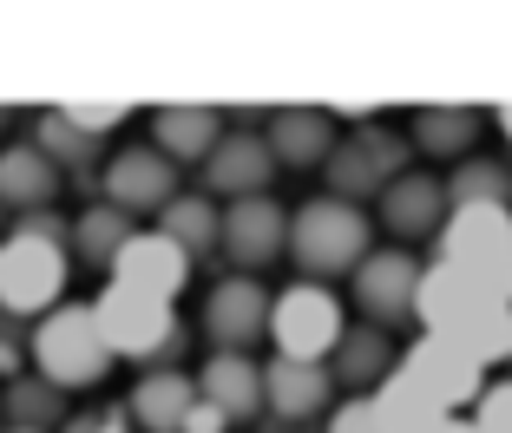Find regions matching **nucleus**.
<instances>
[{"mask_svg":"<svg viewBox=\"0 0 512 433\" xmlns=\"http://www.w3.org/2000/svg\"><path fill=\"white\" fill-rule=\"evenodd\" d=\"M66 276H73V243L14 230L0 250V309L20 315V322H40L66 302Z\"/></svg>","mask_w":512,"mask_h":433,"instance_id":"obj_5","label":"nucleus"},{"mask_svg":"<svg viewBox=\"0 0 512 433\" xmlns=\"http://www.w3.org/2000/svg\"><path fill=\"white\" fill-rule=\"evenodd\" d=\"M20 237H53V243H73V217H60V210H33V217H14Z\"/></svg>","mask_w":512,"mask_h":433,"instance_id":"obj_36","label":"nucleus"},{"mask_svg":"<svg viewBox=\"0 0 512 433\" xmlns=\"http://www.w3.org/2000/svg\"><path fill=\"white\" fill-rule=\"evenodd\" d=\"M473 427H480V433H512V374H506V381H493V388L480 394V407H473Z\"/></svg>","mask_w":512,"mask_h":433,"instance_id":"obj_34","label":"nucleus"},{"mask_svg":"<svg viewBox=\"0 0 512 433\" xmlns=\"http://www.w3.org/2000/svg\"><path fill=\"white\" fill-rule=\"evenodd\" d=\"M230 138V112L217 105H158L151 112V145L171 165H211V151Z\"/></svg>","mask_w":512,"mask_h":433,"instance_id":"obj_21","label":"nucleus"},{"mask_svg":"<svg viewBox=\"0 0 512 433\" xmlns=\"http://www.w3.org/2000/svg\"><path fill=\"white\" fill-rule=\"evenodd\" d=\"M99 433H138V420H132V407H99Z\"/></svg>","mask_w":512,"mask_h":433,"instance_id":"obj_38","label":"nucleus"},{"mask_svg":"<svg viewBox=\"0 0 512 433\" xmlns=\"http://www.w3.org/2000/svg\"><path fill=\"white\" fill-rule=\"evenodd\" d=\"M112 342L99 329V309L92 302H60L53 315L33 322V374H46L60 394H86L112 374Z\"/></svg>","mask_w":512,"mask_h":433,"instance_id":"obj_2","label":"nucleus"},{"mask_svg":"<svg viewBox=\"0 0 512 433\" xmlns=\"http://www.w3.org/2000/svg\"><path fill=\"white\" fill-rule=\"evenodd\" d=\"M414 138L407 132H394L388 119H375V125H355V132H342V145H335V158L322 165V191L329 197H342V204H381V197L394 191V184L414 171Z\"/></svg>","mask_w":512,"mask_h":433,"instance_id":"obj_4","label":"nucleus"},{"mask_svg":"<svg viewBox=\"0 0 512 433\" xmlns=\"http://www.w3.org/2000/svg\"><path fill=\"white\" fill-rule=\"evenodd\" d=\"M33 145L53 158V165L66 171V178L79 184V191H92L99 197V171H106V138H92V132H79L73 119H66L60 105H46L40 119H33Z\"/></svg>","mask_w":512,"mask_h":433,"instance_id":"obj_24","label":"nucleus"},{"mask_svg":"<svg viewBox=\"0 0 512 433\" xmlns=\"http://www.w3.org/2000/svg\"><path fill=\"white\" fill-rule=\"evenodd\" d=\"M60 433H99V407H86V414H73Z\"/></svg>","mask_w":512,"mask_h":433,"instance_id":"obj_39","label":"nucleus"},{"mask_svg":"<svg viewBox=\"0 0 512 433\" xmlns=\"http://www.w3.org/2000/svg\"><path fill=\"white\" fill-rule=\"evenodd\" d=\"M447 197H453V210H473V204L512 210V165H506V158H480V151H473L467 165H453Z\"/></svg>","mask_w":512,"mask_h":433,"instance_id":"obj_30","label":"nucleus"},{"mask_svg":"<svg viewBox=\"0 0 512 433\" xmlns=\"http://www.w3.org/2000/svg\"><path fill=\"white\" fill-rule=\"evenodd\" d=\"M368 256H375V217L362 204H342L329 191L296 204V217H289V263L302 269V283L355 276Z\"/></svg>","mask_w":512,"mask_h":433,"instance_id":"obj_1","label":"nucleus"},{"mask_svg":"<svg viewBox=\"0 0 512 433\" xmlns=\"http://www.w3.org/2000/svg\"><path fill=\"white\" fill-rule=\"evenodd\" d=\"M270 151L283 171H322L342 145V125H335L329 105H276L270 112Z\"/></svg>","mask_w":512,"mask_h":433,"instance_id":"obj_16","label":"nucleus"},{"mask_svg":"<svg viewBox=\"0 0 512 433\" xmlns=\"http://www.w3.org/2000/svg\"><path fill=\"white\" fill-rule=\"evenodd\" d=\"M7 125H14V105H0V132H7Z\"/></svg>","mask_w":512,"mask_h":433,"instance_id":"obj_42","label":"nucleus"},{"mask_svg":"<svg viewBox=\"0 0 512 433\" xmlns=\"http://www.w3.org/2000/svg\"><path fill=\"white\" fill-rule=\"evenodd\" d=\"M158 230L171 243H184L191 263H217L224 256V210H217L211 191H178L165 204V217H158Z\"/></svg>","mask_w":512,"mask_h":433,"instance_id":"obj_26","label":"nucleus"},{"mask_svg":"<svg viewBox=\"0 0 512 433\" xmlns=\"http://www.w3.org/2000/svg\"><path fill=\"white\" fill-rule=\"evenodd\" d=\"M486 125H493V112H480V105H421V112L407 119V138H414V151H421V158L467 165Z\"/></svg>","mask_w":512,"mask_h":433,"instance_id":"obj_23","label":"nucleus"},{"mask_svg":"<svg viewBox=\"0 0 512 433\" xmlns=\"http://www.w3.org/2000/svg\"><path fill=\"white\" fill-rule=\"evenodd\" d=\"M138 237V217H125L119 204H106V197H92L86 210L73 217V256L86 269H119V256H125V243Z\"/></svg>","mask_w":512,"mask_h":433,"instance_id":"obj_27","label":"nucleus"},{"mask_svg":"<svg viewBox=\"0 0 512 433\" xmlns=\"http://www.w3.org/2000/svg\"><path fill=\"white\" fill-rule=\"evenodd\" d=\"M322 433H381L375 394H342V401H335V414L322 420Z\"/></svg>","mask_w":512,"mask_h":433,"instance_id":"obj_33","label":"nucleus"},{"mask_svg":"<svg viewBox=\"0 0 512 433\" xmlns=\"http://www.w3.org/2000/svg\"><path fill=\"white\" fill-rule=\"evenodd\" d=\"M486 302H499V296L473 276V269L434 256L427 276H421V309H414V322H421V335H447V329H460L467 315H480Z\"/></svg>","mask_w":512,"mask_h":433,"instance_id":"obj_18","label":"nucleus"},{"mask_svg":"<svg viewBox=\"0 0 512 433\" xmlns=\"http://www.w3.org/2000/svg\"><path fill=\"white\" fill-rule=\"evenodd\" d=\"M375 217H381V230L401 237V243H427V237L440 243V230H447V217H453L447 178H434V171H407V178L375 204Z\"/></svg>","mask_w":512,"mask_h":433,"instance_id":"obj_14","label":"nucleus"},{"mask_svg":"<svg viewBox=\"0 0 512 433\" xmlns=\"http://www.w3.org/2000/svg\"><path fill=\"white\" fill-rule=\"evenodd\" d=\"M92 309H99V329H106V342H112V355L119 361H138V368H171V361L184 355V322H178V302H158V296H145V289H132V283H119L112 276L99 296H92Z\"/></svg>","mask_w":512,"mask_h":433,"instance_id":"obj_3","label":"nucleus"},{"mask_svg":"<svg viewBox=\"0 0 512 433\" xmlns=\"http://www.w3.org/2000/svg\"><path fill=\"white\" fill-rule=\"evenodd\" d=\"M283 433H309V427H283Z\"/></svg>","mask_w":512,"mask_h":433,"instance_id":"obj_44","label":"nucleus"},{"mask_svg":"<svg viewBox=\"0 0 512 433\" xmlns=\"http://www.w3.org/2000/svg\"><path fill=\"white\" fill-rule=\"evenodd\" d=\"M197 401H204V388H197V374H178V368H151L138 374V388L125 394V407H132L138 433H184L197 414Z\"/></svg>","mask_w":512,"mask_h":433,"instance_id":"obj_22","label":"nucleus"},{"mask_svg":"<svg viewBox=\"0 0 512 433\" xmlns=\"http://www.w3.org/2000/svg\"><path fill=\"white\" fill-rule=\"evenodd\" d=\"M289 217L276 197H243V204H224V263L237 276H256L270 269L276 256H289Z\"/></svg>","mask_w":512,"mask_h":433,"instance_id":"obj_12","label":"nucleus"},{"mask_svg":"<svg viewBox=\"0 0 512 433\" xmlns=\"http://www.w3.org/2000/svg\"><path fill=\"white\" fill-rule=\"evenodd\" d=\"M119 283H132V289H145V296H158V302H178L184 289H191V276H197V263L184 256V243H171L165 230H138L132 243H125V256H119V269H112Z\"/></svg>","mask_w":512,"mask_h":433,"instance_id":"obj_17","label":"nucleus"},{"mask_svg":"<svg viewBox=\"0 0 512 433\" xmlns=\"http://www.w3.org/2000/svg\"><path fill=\"white\" fill-rule=\"evenodd\" d=\"M276 151L263 132H230L224 145L211 151V165H204V191L217 197V204H243V197H270L276 184Z\"/></svg>","mask_w":512,"mask_h":433,"instance_id":"obj_13","label":"nucleus"},{"mask_svg":"<svg viewBox=\"0 0 512 433\" xmlns=\"http://www.w3.org/2000/svg\"><path fill=\"white\" fill-rule=\"evenodd\" d=\"M60 112L79 125V132H92V138H112L125 119H132V105H125V99H66Z\"/></svg>","mask_w":512,"mask_h":433,"instance_id":"obj_32","label":"nucleus"},{"mask_svg":"<svg viewBox=\"0 0 512 433\" xmlns=\"http://www.w3.org/2000/svg\"><path fill=\"white\" fill-rule=\"evenodd\" d=\"M99 197L119 204L125 217H165V204L178 197V165H171L165 151L151 145H119L99 171Z\"/></svg>","mask_w":512,"mask_h":433,"instance_id":"obj_9","label":"nucleus"},{"mask_svg":"<svg viewBox=\"0 0 512 433\" xmlns=\"http://www.w3.org/2000/svg\"><path fill=\"white\" fill-rule=\"evenodd\" d=\"M434 433H480V427H473V420H460V414H447V420H440Z\"/></svg>","mask_w":512,"mask_h":433,"instance_id":"obj_40","label":"nucleus"},{"mask_svg":"<svg viewBox=\"0 0 512 433\" xmlns=\"http://www.w3.org/2000/svg\"><path fill=\"white\" fill-rule=\"evenodd\" d=\"M329 374H335V388H348V394H375L381 381H394V374H401V355H394L388 329L355 322V329L342 335V348L329 355Z\"/></svg>","mask_w":512,"mask_h":433,"instance_id":"obj_25","label":"nucleus"},{"mask_svg":"<svg viewBox=\"0 0 512 433\" xmlns=\"http://www.w3.org/2000/svg\"><path fill=\"white\" fill-rule=\"evenodd\" d=\"M197 388L204 401L224 407L230 420H270V388H263V361L256 355H230V348H211V361L197 368Z\"/></svg>","mask_w":512,"mask_h":433,"instance_id":"obj_20","label":"nucleus"},{"mask_svg":"<svg viewBox=\"0 0 512 433\" xmlns=\"http://www.w3.org/2000/svg\"><path fill=\"white\" fill-rule=\"evenodd\" d=\"M0 250H7V243H0Z\"/></svg>","mask_w":512,"mask_h":433,"instance_id":"obj_46","label":"nucleus"},{"mask_svg":"<svg viewBox=\"0 0 512 433\" xmlns=\"http://www.w3.org/2000/svg\"><path fill=\"white\" fill-rule=\"evenodd\" d=\"M355 329L342 309V296L322 283H289L276 289V322H270V342L276 355L289 361H329L335 348H342V335Z\"/></svg>","mask_w":512,"mask_h":433,"instance_id":"obj_6","label":"nucleus"},{"mask_svg":"<svg viewBox=\"0 0 512 433\" xmlns=\"http://www.w3.org/2000/svg\"><path fill=\"white\" fill-rule=\"evenodd\" d=\"M434 250H440V263L473 269L499 302H512V210H499V204L453 210Z\"/></svg>","mask_w":512,"mask_h":433,"instance_id":"obj_7","label":"nucleus"},{"mask_svg":"<svg viewBox=\"0 0 512 433\" xmlns=\"http://www.w3.org/2000/svg\"><path fill=\"white\" fill-rule=\"evenodd\" d=\"M66 394L46 381V374H14L7 381V427H27V433H60L66 427Z\"/></svg>","mask_w":512,"mask_h":433,"instance_id":"obj_29","label":"nucleus"},{"mask_svg":"<svg viewBox=\"0 0 512 433\" xmlns=\"http://www.w3.org/2000/svg\"><path fill=\"white\" fill-rule=\"evenodd\" d=\"M493 125L506 132V145H512V105H499V112H493Z\"/></svg>","mask_w":512,"mask_h":433,"instance_id":"obj_41","label":"nucleus"},{"mask_svg":"<svg viewBox=\"0 0 512 433\" xmlns=\"http://www.w3.org/2000/svg\"><path fill=\"white\" fill-rule=\"evenodd\" d=\"M401 368L421 381L427 394H434L447 414H460V407H480V394L493 388L486 381V368L467 355V348L453 342V335H421V342H407V355H401Z\"/></svg>","mask_w":512,"mask_h":433,"instance_id":"obj_11","label":"nucleus"},{"mask_svg":"<svg viewBox=\"0 0 512 433\" xmlns=\"http://www.w3.org/2000/svg\"><path fill=\"white\" fill-rule=\"evenodd\" d=\"M0 433H7V394H0Z\"/></svg>","mask_w":512,"mask_h":433,"instance_id":"obj_43","label":"nucleus"},{"mask_svg":"<svg viewBox=\"0 0 512 433\" xmlns=\"http://www.w3.org/2000/svg\"><path fill=\"white\" fill-rule=\"evenodd\" d=\"M7 433H27V427H7Z\"/></svg>","mask_w":512,"mask_h":433,"instance_id":"obj_45","label":"nucleus"},{"mask_svg":"<svg viewBox=\"0 0 512 433\" xmlns=\"http://www.w3.org/2000/svg\"><path fill=\"white\" fill-rule=\"evenodd\" d=\"M20 355H33V329L20 322V315L0 309V374H14V368H20Z\"/></svg>","mask_w":512,"mask_h":433,"instance_id":"obj_35","label":"nucleus"},{"mask_svg":"<svg viewBox=\"0 0 512 433\" xmlns=\"http://www.w3.org/2000/svg\"><path fill=\"white\" fill-rule=\"evenodd\" d=\"M230 427H237V420H230L224 407H211V401H197V414H191V427H184V433H230Z\"/></svg>","mask_w":512,"mask_h":433,"instance_id":"obj_37","label":"nucleus"},{"mask_svg":"<svg viewBox=\"0 0 512 433\" xmlns=\"http://www.w3.org/2000/svg\"><path fill=\"white\" fill-rule=\"evenodd\" d=\"M263 388H270V420H283V427H309V420L335 414V374H329V361L270 355Z\"/></svg>","mask_w":512,"mask_h":433,"instance_id":"obj_15","label":"nucleus"},{"mask_svg":"<svg viewBox=\"0 0 512 433\" xmlns=\"http://www.w3.org/2000/svg\"><path fill=\"white\" fill-rule=\"evenodd\" d=\"M375 414H381V433H434L440 420H447V407H440L434 394L401 368L394 381H381V388H375Z\"/></svg>","mask_w":512,"mask_h":433,"instance_id":"obj_28","label":"nucleus"},{"mask_svg":"<svg viewBox=\"0 0 512 433\" xmlns=\"http://www.w3.org/2000/svg\"><path fill=\"white\" fill-rule=\"evenodd\" d=\"M447 335L467 348L480 368H499V361H512V302H486L480 315H467V322L447 329Z\"/></svg>","mask_w":512,"mask_h":433,"instance_id":"obj_31","label":"nucleus"},{"mask_svg":"<svg viewBox=\"0 0 512 433\" xmlns=\"http://www.w3.org/2000/svg\"><path fill=\"white\" fill-rule=\"evenodd\" d=\"M421 276L427 269L407 243H381V250L348 276V296H355L362 322H375V329H388V335L421 329V322H414V309H421Z\"/></svg>","mask_w":512,"mask_h":433,"instance_id":"obj_8","label":"nucleus"},{"mask_svg":"<svg viewBox=\"0 0 512 433\" xmlns=\"http://www.w3.org/2000/svg\"><path fill=\"white\" fill-rule=\"evenodd\" d=\"M276 322V296L270 283H256V276H217L211 296H204V335H211V348H230V355H250L263 335H270Z\"/></svg>","mask_w":512,"mask_h":433,"instance_id":"obj_10","label":"nucleus"},{"mask_svg":"<svg viewBox=\"0 0 512 433\" xmlns=\"http://www.w3.org/2000/svg\"><path fill=\"white\" fill-rule=\"evenodd\" d=\"M60 191H66V171L46 158L33 138H14L0 145V204L14 217H33V210H60Z\"/></svg>","mask_w":512,"mask_h":433,"instance_id":"obj_19","label":"nucleus"}]
</instances>
